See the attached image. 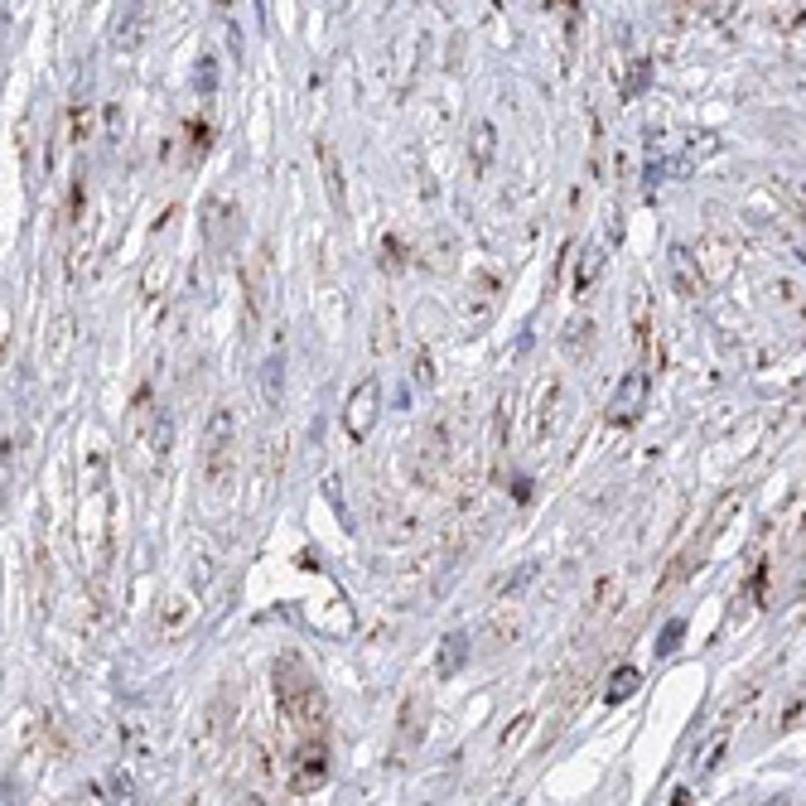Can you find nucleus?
Wrapping results in <instances>:
<instances>
[{
    "label": "nucleus",
    "instance_id": "1",
    "mask_svg": "<svg viewBox=\"0 0 806 806\" xmlns=\"http://www.w3.org/2000/svg\"><path fill=\"white\" fill-rule=\"evenodd\" d=\"M276 695L285 705V715L295 724H319L324 720V695H319V681L309 676L300 662H280L276 667Z\"/></svg>",
    "mask_w": 806,
    "mask_h": 806
},
{
    "label": "nucleus",
    "instance_id": "2",
    "mask_svg": "<svg viewBox=\"0 0 806 806\" xmlns=\"http://www.w3.org/2000/svg\"><path fill=\"white\" fill-rule=\"evenodd\" d=\"M377 411H382V387H377V377H362L358 387H353V396H348V411H343L348 435L362 440V435L377 425Z\"/></svg>",
    "mask_w": 806,
    "mask_h": 806
},
{
    "label": "nucleus",
    "instance_id": "3",
    "mask_svg": "<svg viewBox=\"0 0 806 806\" xmlns=\"http://www.w3.org/2000/svg\"><path fill=\"white\" fill-rule=\"evenodd\" d=\"M329 778V749L324 744H300V753H295V768H290V792H309V787H319V782Z\"/></svg>",
    "mask_w": 806,
    "mask_h": 806
},
{
    "label": "nucleus",
    "instance_id": "4",
    "mask_svg": "<svg viewBox=\"0 0 806 806\" xmlns=\"http://www.w3.org/2000/svg\"><path fill=\"white\" fill-rule=\"evenodd\" d=\"M642 391H647V377H642V372H628V377H623V387H618V396L609 401V420H633L638 416Z\"/></svg>",
    "mask_w": 806,
    "mask_h": 806
},
{
    "label": "nucleus",
    "instance_id": "5",
    "mask_svg": "<svg viewBox=\"0 0 806 806\" xmlns=\"http://www.w3.org/2000/svg\"><path fill=\"white\" fill-rule=\"evenodd\" d=\"M464 657H469V638L464 633H449L440 642V657H435V676H454V671L464 667Z\"/></svg>",
    "mask_w": 806,
    "mask_h": 806
},
{
    "label": "nucleus",
    "instance_id": "6",
    "mask_svg": "<svg viewBox=\"0 0 806 806\" xmlns=\"http://www.w3.org/2000/svg\"><path fill=\"white\" fill-rule=\"evenodd\" d=\"M638 691V671L633 667H618L613 671V686H609V705H623L628 695Z\"/></svg>",
    "mask_w": 806,
    "mask_h": 806
},
{
    "label": "nucleus",
    "instance_id": "7",
    "mask_svg": "<svg viewBox=\"0 0 806 806\" xmlns=\"http://www.w3.org/2000/svg\"><path fill=\"white\" fill-rule=\"evenodd\" d=\"M681 633H686V623H681V618H671L667 628H662V642H657V652H662V657H667V652H676V647H681Z\"/></svg>",
    "mask_w": 806,
    "mask_h": 806
},
{
    "label": "nucleus",
    "instance_id": "8",
    "mask_svg": "<svg viewBox=\"0 0 806 806\" xmlns=\"http://www.w3.org/2000/svg\"><path fill=\"white\" fill-rule=\"evenodd\" d=\"M319 155H324V169H329V194H334V203H343V179H338L334 150H329V145H319Z\"/></svg>",
    "mask_w": 806,
    "mask_h": 806
},
{
    "label": "nucleus",
    "instance_id": "9",
    "mask_svg": "<svg viewBox=\"0 0 806 806\" xmlns=\"http://www.w3.org/2000/svg\"><path fill=\"white\" fill-rule=\"evenodd\" d=\"M599 266H604V261H599V251H589V256H584V266H580V276H575V285H580V290H584L589 280L599 276Z\"/></svg>",
    "mask_w": 806,
    "mask_h": 806
},
{
    "label": "nucleus",
    "instance_id": "10",
    "mask_svg": "<svg viewBox=\"0 0 806 806\" xmlns=\"http://www.w3.org/2000/svg\"><path fill=\"white\" fill-rule=\"evenodd\" d=\"M647 78H652V63H638V73H633V78L623 83V92H628V97H638L642 87H647Z\"/></svg>",
    "mask_w": 806,
    "mask_h": 806
},
{
    "label": "nucleus",
    "instance_id": "11",
    "mask_svg": "<svg viewBox=\"0 0 806 806\" xmlns=\"http://www.w3.org/2000/svg\"><path fill=\"white\" fill-rule=\"evenodd\" d=\"M266 396H271V401L280 396V358L266 362Z\"/></svg>",
    "mask_w": 806,
    "mask_h": 806
},
{
    "label": "nucleus",
    "instance_id": "12",
    "mask_svg": "<svg viewBox=\"0 0 806 806\" xmlns=\"http://www.w3.org/2000/svg\"><path fill=\"white\" fill-rule=\"evenodd\" d=\"M416 710H420V705L411 700V705H406V739H420V720H416Z\"/></svg>",
    "mask_w": 806,
    "mask_h": 806
}]
</instances>
